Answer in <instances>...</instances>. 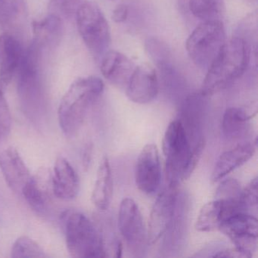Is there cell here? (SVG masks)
<instances>
[{
    "label": "cell",
    "mask_w": 258,
    "mask_h": 258,
    "mask_svg": "<svg viewBox=\"0 0 258 258\" xmlns=\"http://www.w3.org/2000/svg\"><path fill=\"white\" fill-rule=\"evenodd\" d=\"M104 90L100 78L90 76L72 83L61 99L58 110V123L67 137H75L81 129L87 113Z\"/></svg>",
    "instance_id": "1"
},
{
    "label": "cell",
    "mask_w": 258,
    "mask_h": 258,
    "mask_svg": "<svg viewBox=\"0 0 258 258\" xmlns=\"http://www.w3.org/2000/svg\"><path fill=\"white\" fill-rule=\"evenodd\" d=\"M250 61V48L245 40L231 39L223 45L208 68L201 91L210 96L227 87L245 72Z\"/></svg>",
    "instance_id": "2"
},
{
    "label": "cell",
    "mask_w": 258,
    "mask_h": 258,
    "mask_svg": "<svg viewBox=\"0 0 258 258\" xmlns=\"http://www.w3.org/2000/svg\"><path fill=\"white\" fill-rule=\"evenodd\" d=\"M66 245L73 257H106L100 231L82 213L69 210L61 215Z\"/></svg>",
    "instance_id": "3"
},
{
    "label": "cell",
    "mask_w": 258,
    "mask_h": 258,
    "mask_svg": "<svg viewBox=\"0 0 258 258\" xmlns=\"http://www.w3.org/2000/svg\"><path fill=\"white\" fill-rule=\"evenodd\" d=\"M165 171L168 185H179L193 173L191 146L180 122L174 120L166 130L162 141Z\"/></svg>",
    "instance_id": "4"
},
{
    "label": "cell",
    "mask_w": 258,
    "mask_h": 258,
    "mask_svg": "<svg viewBox=\"0 0 258 258\" xmlns=\"http://www.w3.org/2000/svg\"><path fill=\"white\" fill-rule=\"evenodd\" d=\"M41 46L33 40L24 52L17 72L19 98L25 108L37 109L43 103V81L41 73Z\"/></svg>",
    "instance_id": "5"
},
{
    "label": "cell",
    "mask_w": 258,
    "mask_h": 258,
    "mask_svg": "<svg viewBox=\"0 0 258 258\" xmlns=\"http://www.w3.org/2000/svg\"><path fill=\"white\" fill-rule=\"evenodd\" d=\"M226 43V32L221 21L204 22L190 34L186 50L193 62L208 69Z\"/></svg>",
    "instance_id": "6"
},
{
    "label": "cell",
    "mask_w": 258,
    "mask_h": 258,
    "mask_svg": "<svg viewBox=\"0 0 258 258\" xmlns=\"http://www.w3.org/2000/svg\"><path fill=\"white\" fill-rule=\"evenodd\" d=\"M77 25L89 49L96 55L103 53L111 43L109 25L97 4L82 3L76 13Z\"/></svg>",
    "instance_id": "7"
},
{
    "label": "cell",
    "mask_w": 258,
    "mask_h": 258,
    "mask_svg": "<svg viewBox=\"0 0 258 258\" xmlns=\"http://www.w3.org/2000/svg\"><path fill=\"white\" fill-rule=\"evenodd\" d=\"M118 228L129 250L135 256H143L148 244L147 229L135 201L123 199L118 212Z\"/></svg>",
    "instance_id": "8"
},
{
    "label": "cell",
    "mask_w": 258,
    "mask_h": 258,
    "mask_svg": "<svg viewBox=\"0 0 258 258\" xmlns=\"http://www.w3.org/2000/svg\"><path fill=\"white\" fill-rule=\"evenodd\" d=\"M219 230L228 237L244 257H251L257 247L258 223L256 216L239 212L228 217Z\"/></svg>",
    "instance_id": "9"
},
{
    "label": "cell",
    "mask_w": 258,
    "mask_h": 258,
    "mask_svg": "<svg viewBox=\"0 0 258 258\" xmlns=\"http://www.w3.org/2000/svg\"><path fill=\"white\" fill-rule=\"evenodd\" d=\"M208 97L202 91L192 93L184 98L179 105L176 120L182 124L191 148L201 142L205 141L204 120Z\"/></svg>",
    "instance_id": "10"
},
{
    "label": "cell",
    "mask_w": 258,
    "mask_h": 258,
    "mask_svg": "<svg viewBox=\"0 0 258 258\" xmlns=\"http://www.w3.org/2000/svg\"><path fill=\"white\" fill-rule=\"evenodd\" d=\"M178 185H170L160 193L154 203L148 228V243H156L165 233L176 210Z\"/></svg>",
    "instance_id": "11"
},
{
    "label": "cell",
    "mask_w": 258,
    "mask_h": 258,
    "mask_svg": "<svg viewBox=\"0 0 258 258\" xmlns=\"http://www.w3.org/2000/svg\"><path fill=\"white\" fill-rule=\"evenodd\" d=\"M135 181L139 189L147 196H154L159 190L161 165L155 145L148 144L142 149L136 164Z\"/></svg>",
    "instance_id": "12"
},
{
    "label": "cell",
    "mask_w": 258,
    "mask_h": 258,
    "mask_svg": "<svg viewBox=\"0 0 258 258\" xmlns=\"http://www.w3.org/2000/svg\"><path fill=\"white\" fill-rule=\"evenodd\" d=\"M29 206L35 212L44 214L47 212L54 196L52 173L47 168H42L31 176L22 191Z\"/></svg>",
    "instance_id": "13"
},
{
    "label": "cell",
    "mask_w": 258,
    "mask_h": 258,
    "mask_svg": "<svg viewBox=\"0 0 258 258\" xmlns=\"http://www.w3.org/2000/svg\"><path fill=\"white\" fill-rule=\"evenodd\" d=\"M126 96L137 104L152 102L159 92V82L155 69L147 64L136 67L126 84Z\"/></svg>",
    "instance_id": "14"
},
{
    "label": "cell",
    "mask_w": 258,
    "mask_h": 258,
    "mask_svg": "<svg viewBox=\"0 0 258 258\" xmlns=\"http://www.w3.org/2000/svg\"><path fill=\"white\" fill-rule=\"evenodd\" d=\"M25 49L17 37L10 32L0 35V81L8 86L17 74Z\"/></svg>",
    "instance_id": "15"
},
{
    "label": "cell",
    "mask_w": 258,
    "mask_h": 258,
    "mask_svg": "<svg viewBox=\"0 0 258 258\" xmlns=\"http://www.w3.org/2000/svg\"><path fill=\"white\" fill-rule=\"evenodd\" d=\"M0 170L12 191L22 195L31 176L25 161L16 149L7 148L0 153Z\"/></svg>",
    "instance_id": "16"
},
{
    "label": "cell",
    "mask_w": 258,
    "mask_h": 258,
    "mask_svg": "<svg viewBox=\"0 0 258 258\" xmlns=\"http://www.w3.org/2000/svg\"><path fill=\"white\" fill-rule=\"evenodd\" d=\"M237 212L236 201L215 199L202 207L196 220V229L199 232L218 230L228 217Z\"/></svg>",
    "instance_id": "17"
},
{
    "label": "cell",
    "mask_w": 258,
    "mask_h": 258,
    "mask_svg": "<svg viewBox=\"0 0 258 258\" xmlns=\"http://www.w3.org/2000/svg\"><path fill=\"white\" fill-rule=\"evenodd\" d=\"M256 140L238 143L232 149L220 155L216 161L211 175L212 182H217L229 173L247 162L253 157L256 151Z\"/></svg>",
    "instance_id": "18"
},
{
    "label": "cell",
    "mask_w": 258,
    "mask_h": 258,
    "mask_svg": "<svg viewBox=\"0 0 258 258\" xmlns=\"http://www.w3.org/2000/svg\"><path fill=\"white\" fill-rule=\"evenodd\" d=\"M256 113V111L245 108H227L222 119L221 130L223 137L229 141L237 142L238 144L248 142L246 139L250 137V134L249 121Z\"/></svg>",
    "instance_id": "19"
},
{
    "label": "cell",
    "mask_w": 258,
    "mask_h": 258,
    "mask_svg": "<svg viewBox=\"0 0 258 258\" xmlns=\"http://www.w3.org/2000/svg\"><path fill=\"white\" fill-rule=\"evenodd\" d=\"M188 201L185 196H178L174 215L164 234L162 250L167 256L169 253L180 251L182 244L185 241L188 220ZM163 235V236H164Z\"/></svg>",
    "instance_id": "20"
},
{
    "label": "cell",
    "mask_w": 258,
    "mask_h": 258,
    "mask_svg": "<svg viewBox=\"0 0 258 258\" xmlns=\"http://www.w3.org/2000/svg\"><path fill=\"white\" fill-rule=\"evenodd\" d=\"M52 188L55 197L64 201L73 200L80 190L78 173L67 159L57 158L52 173Z\"/></svg>",
    "instance_id": "21"
},
{
    "label": "cell",
    "mask_w": 258,
    "mask_h": 258,
    "mask_svg": "<svg viewBox=\"0 0 258 258\" xmlns=\"http://www.w3.org/2000/svg\"><path fill=\"white\" fill-rule=\"evenodd\" d=\"M135 69V64L126 55L117 51L107 52L101 63L104 78L118 87L126 86Z\"/></svg>",
    "instance_id": "22"
},
{
    "label": "cell",
    "mask_w": 258,
    "mask_h": 258,
    "mask_svg": "<svg viewBox=\"0 0 258 258\" xmlns=\"http://www.w3.org/2000/svg\"><path fill=\"white\" fill-rule=\"evenodd\" d=\"M113 196V177L111 165L107 157L99 164L96 182L92 193V202L99 211H105L111 204Z\"/></svg>",
    "instance_id": "23"
},
{
    "label": "cell",
    "mask_w": 258,
    "mask_h": 258,
    "mask_svg": "<svg viewBox=\"0 0 258 258\" xmlns=\"http://www.w3.org/2000/svg\"><path fill=\"white\" fill-rule=\"evenodd\" d=\"M34 41L44 47H52L59 43L62 35V21L55 15L49 14L33 24Z\"/></svg>",
    "instance_id": "24"
},
{
    "label": "cell",
    "mask_w": 258,
    "mask_h": 258,
    "mask_svg": "<svg viewBox=\"0 0 258 258\" xmlns=\"http://www.w3.org/2000/svg\"><path fill=\"white\" fill-rule=\"evenodd\" d=\"M25 0H0V26L7 31L19 29L27 19Z\"/></svg>",
    "instance_id": "25"
},
{
    "label": "cell",
    "mask_w": 258,
    "mask_h": 258,
    "mask_svg": "<svg viewBox=\"0 0 258 258\" xmlns=\"http://www.w3.org/2000/svg\"><path fill=\"white\" fill-rule=\"evenodd\" d=\"M193 16L204 22L220 21L225 11L223 0H188Z\"/></svg>",
    "instance_id": "26"
},
{
    "label": "cell",
    "mask_w": 258,
    "mask_h": 258,
    "mask_svg": "<svg viewBox=\"0 0 258 258\" xmlns=\"http://www.w3.org/2000/svg\"><path fill=\"white\" fill-rule=\"evenodd\" d=\"M11 256L21 257H48V255L43 248L34 240L28 236L18 238L11 250Z\"/></svg>",
    "instance_id": "27"
},
{
    "label": "cell",
    "mask_w": 258,
    "mask_h": 258,
    "mask_svg": "<svg viewBox=\"0 0 258 258\" xmlns=\"http://www.w3.org/2000/svg\"><path fill=\"white\" fill-rule=\"evenodd\" d=\"M82 0H49V14L55 15L60 19H71L76 16Z\"/></svg>",
    "instance_id": "28"
},
{
    "label": "cell",
    "mask_w": 258,
    "mask_h": 258,
    "mask_svg": "<svg viewBox=\"0 0 258 258\" xmlns=\"http://www.w3.org/2000/svg\"><path fill=\"white\" fill-rule=\"evenodd\" d=\"M257 177L253 178L247 186L241 190L240 202L244 212L257 215Z\"/></svg>",
    "instance_id": "29"
},
{
    "label": "cell",
    "mask_w": 258,
    "mask_h": 258,
    "mask_svg": "<svg viewBox=\"0 0 258 258\" xmlns=\"http://www.w3.org/2000/svg\"><path fill=\"white\" fill-rule=\"evenodd\" d=\"M241 189L238 181L232 178L223 180L216 191L215 199H239Z\"/></svg>",
    "instance_id": "30"
},
{
    "label": "cell",
    "mask_w": 258,
    "mask_h": 258,
    "mask_svg": "<svg viewBox=\"0 0 258 258\" xmlns=\"http://www.w3.org/2000/svg\"><path fill=\"white\" fill-rule=\"evenodd\" d=\"M13 118L8 103L4 94L0 96V143L5 140L11 132Z\"/></svg>",
    "instance_id": "31"
},
{
    "label": "cell",
    "mask_w": 258,
    "mask_h": 258,
    "mask_svg": "<svg viewBox=\"0 0 258 258\" xmlns=\"http://www.w3.org/2000/svg\"><path fill=\"white\" fill-rule=\"evenodd\" d=\"M147 50L152 59L156 63L157 66L164 61H169V52L167 46L158 40L152 39L149 40L146 43Z\"/></svg>",
    "instance_id": "32"
},
{
    "label": "cell",
    "mask_w": 258,
    "mask_h": 258,
    "mask_svg": "<svg viewBox=\"0 0 258 258\" xmlns=\"http://www.w3.org/2000/svg\"><path fill=\"white\" fill-rule=\"evenodd\" d=\"M129 15V8L124 4H120L113 11L112 19L116 23H122L127 19Z\"/></svg>",
    "instance_id": "33"
},
{
    "label": "cell",
    "mask_w": 258,
    "mask_h": 258,
    "mask_svg": "<svg viewBox=\"0 0 258 258\" xmlns=\"http://www.w3.org/2000/svg\"><path fill=\"white\" fill-rule=\"evenodd\" d=\"M92 153H93V145H87L83 155V165L84 169L89 168V166L91 162Z\"/></svg>",
    "instance_id": "34"
},
{
    "label": "cell",
    "mask_w": 258,
    "mask_h": 258,
    "mask_svg": "<svg viewBox=\"0 0 258 258\" xmlns=\"http://www.w3.org/2000/svg\"><path fill=\"white\" fill-rule=\"evenodd\" d=\"M2 94H4V93H3L2 90L0 89V96H2Z\"/></svg>",
    "instance_id": "35"
}]
</instances>
